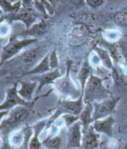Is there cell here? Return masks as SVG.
Listing matches in <instances>:
<instances>
[{
    "label": "cell",
    "mask_w": 127,
    "mask_h": 149,
    "mask_svg": "<svg viewBox=\"0 0 127 149\" xmlns=\"http://www.w3.org/2000/svg\"><path fill=\"white\" fill-rule=\"evenodd\" d=\"M105 78L92 74L85 84L83 99L84 104L99 103L111 97V94L103 84Z\"/></svg>",
    "instance_id": "obj_1"
},
{
    "label": "cell",
    "mask_w": 127,
    "mask_h": 149,
    "mask_svg": "<svg viewBox=\"0 0 127 149\" xmlns=\"http://www.w3.org/2000/svg\"><path fill=\"white\" fill-rule=\"evenodd\" d=\"M35 102H31L26 105L17 106L9 111V113L4 118L0 125V131L4 134H10L14 130L19 127L30 116Z\"/></svg>",
    "instance_id": "obj_2"
},
{
    "label": "cell",
    "mask_w": 127,
    "mask_h": 149,
    "mask_svg": "<svg viewBox=\"0 0 127 149\" xmlns=\"http://www.w3.org/2000/svg\"><path fill=\"white\" fill-rule=\"evenodd\" d=\"M71 61H68L67 70L64 76L58 78L53 83V90L64 100H76L82 96V91L78 88L71 78Z\"/></svg>",
    "instance_id": "obj_3"
},
{
    "label": "cell",
    "mask_w": 127,
    "mask_h": 149,
    "mask_svg": "<svg viewBox=\"0 0 127 149\" xmlns=\"http://www.w3.org/2000/svg\"><path fill=\"white\" fill-rule=\"evenodd\" d=\"M83 95L76 100H64L61 99L58 103L56 110L53 113L51 117L48 118V123L44 131H48L54 121L63 114H71L75 116H80L81 112L84 107Z\"/></svg>",
    "instance_id": "obj_4"
},
{
    "label": "cell",
    "mask_w": 127,
    "mask_h": 149,
    "mask_svg": "<svg viewBox=\"0 0 127 149\" xmlns=\"http://www.w3.org/2000/svg\"><path fill=\"white\" fill-rule=\"evenodd\" d=\"M37 40H38L34 38L19 39L17 37H11L9 42L5 46L2 47L1 58H0V65H2L7 61L15 57L24 48L32 43H35Z\"/></svg>",
    "instance_id": "obj_5"
},
{
    "label": "cell",
    "mask_w": 127,
    "mask_h": 149,
    "mask_svg": "<svg viewBox=\"0 0 127 149\" xmlns=\"http://www.w3.org/2000/svg\"><path fill=\"white\" fill-rule=\"evenodd\" d=\"M42 19L45 18L35 9L33 1H22V8L15 15L14 21H21L27 30Z\"/></svg>",
    "instance_id": "obj_6"
},
{
    "label": "cell",
    "mask_w": 127,
    "mask_h": 149,
    "mask_svg": "<svg viewBox=\"0 0 127 149\" xmlns=\"http://www.w3.org/2000/svg\"><path fill=\"white\" fill-rule=\"evenodd\" d=\"M120 100V97H110L99 103H94L93 118L94 121L103 119L112 115L115 110L117 104Z\"/></svg>",
    "instance_id": "obj_7"
},
{
    "label": "cell",
    "mask_w": 127,
    "mask_h": 149,
    "mask_svg": "<svg viewBox=\"0 0 127 149\" xmlns=\"http://www.w3.org/2000/svg\"><path fill=\"white\" fill-rule=\"evenodd\" d=\"M28 104L18 95V84H15L13 86L7 90L5 100L3 103L0 104V111H10L17 106L26 105Z\"/></svg>",
    "instance_id": "obj_8"
},
{
    "label": "cell",
    "mask_w": 127,
    "mask_h": 149,
    "mask_svg": "<svg viewBox=\"0 0 127 149\" xmlns=\"http://www.w3.org/2000/svg\"><path fill=\"white\" fill-rule=\"evenodd\" d=\"M82 134V125L79 120L67 129L66 136L67 149L81 148Z\"/></svg>",
    "instance_id": "obj_9"
},
{
    "label": "cell",
    "mask_w": 127,
    "mask_h": 149,
    "mask_svg": "<svg viewBox=\"0 0 127 149\" xmlns=\"http://www.w3.org/2000/svg\"><path fill=\"white\" fill-rule=\"evenodd\" d=\"M89 32L82 24L74 26L68 34V42L72 46H80L87 41Z\"/></svg>",
    "instance_id": "obj_10"
},
{
    "label": "cell",
    "mask_w": 127,
    "mask_h": 149,
    "mask_svg": "<svg viewBox=\"0 0 127 149\" xmlns=\"http://www.w3.org/2000/svg\"><path fill=\"white\" fill-rule=\"evenodd\" d=\"M81 148L82 149H99L100 146V134L94 130L93 126H90L85 131L82 132Z\"/></svg>",
    "instance_id": "obj_11"
},
{
    "label": "cell",
    "mask_w": 127,
    "mask_h": 149,
    "mask_svg": "<svg viewBox=\"0 0 127 149\" xmlns=\"http://www.w3.org/2000/svg\"><path fill=\"white\" fill-rule=\"evenodd\" d=\"M115 123V118L112 115L103 118L96 120L93 123L92 126L94 130L99 134H105L106 137L112 138L114 135V124Z\"/></svg>",
    "instance_id": "obj_12"
},
{
    "label": "cell",
    "mask_w": 127,
    "mask_h": 149,
    "mask_svg": "<svg viewBox=\"0 0 127 149\" xmlns=\"http://www.w3.org/2000/svg\"><path fill=\"white\" fill-rule=\"evenodd\" d=\"M48 29H49L48 21H47V19H42L39 22L34 24L30 29L18 34V36L22 37L23 38H28L27 37H30V38L38 40L40 37L44 36L48 32Z\"/></svg>",
    "instance_id": "obj_13"
},
{
    "label": "cell",
    "mask_w": 127,
    "mask_h": 149,
    "mask_svg": "<svg viewBox=\"0 0 127 149\" xmlns=\"http://www.w3.org/2000/svg\"><path fill=\"white\" fill-rule=\"evenodd\" d=\"M61 76H62V74H61L59 68H57L54 70H51L48 72L44 73V74L33 75L30 81H37L38 84H40L39 86L37 89V92L39 93L45 85L53 84V83Z\"/></svg>",
    "instance_id": "obj_14"
},
{
    "label": "cell",
    "mask_w": 127,
    "mask_h": 149,
    "mask_svg": "<svg viewBox=\"0 0 127 149\" xmlns=\"http://www.w3.org/2000/svg\"><path fill=\"white\" fill-rule=\"evenodd\" d=\"M47 123H48V118L45 119H42L41 121H37L35 123L32 127L33 129V135L31 137V140L28 144V149H42V142L40 140L39 137L44 131L47 126Z\"/></svg>",
    "instance_id": "obj_15"
},
{
    "label": "cell",
    "mask_w": 127,
    "mask_h": 149,
    "mask_svg": "<svg viewBox=\"0 0 127 149\" xmlns=\"http://www.w3.org/2000/svg\"><path fill=\"white\" fill-rule=\"evenodd\" d=\"M21 88L18 89V94L26 102H33V95L37 87L38 83L33 81H20Z\"/></svg>",
    "instance_id": "obj_16"
},
{
    "label": "cell",
    "mask_w": 127,
    "mask_h": 149,
    "mask_svg": "<svg viewBox=\"0 0 127 149\" xmlns=\"http://www.w3.org/2000/svg\"><path fill=\"white\" fill-rule=\"evenodd\" d=\"M92 68L91 64H90L89 61H88V57L84 59L83 62L81 64V67H80L79 70L77 74V79L79 81L80 85H81V89L82 91V95L83 93L84 88H85V84H86L87 81L89 79L92 73Z\"/></svg>",
    "instance_id": "obj_17"
},
{
    "label": "cell",
    "mask_w": 127,
    "mask_h": 149,
    "mask_svg": "<svg viewBox=\"0 0 127 149\" xmlns=\"http://www.w3.org/2000/svg\"><path fill=\"white\" fill-rule=\"evenodd\" d=\"M93 112H94V106L91 104H86L84 105L83 109L79 116V120L82 125V132L85 131L88 129L90 126L94 122L93 118Z\"/></svg>",
    "instance_id": "obj_18"
},
{
    "label": "cell",
    "mask_w": 127,
    "mask_h": 149,
    "mask_svg": "<svg viewBox=\"0 0 127 149\" xmlns=\"http://www.w3.org/2000/svg\"><path fill=\"white\" fill-rule=\"evenodd\" d=\"M50 71H51V69L49 63V54H48L42 58L40 62L37 65L27 71L26 72L22 74V75L23 76L24 75H37V74H44V73H46Z\"/></svg>",
    "instance_id": "obj_19"
},
{
    "label": "cell",
    "mask_w": 127,
    "mask_h": 149,
    "mask_svg": "<svg viewBox=\"0 0 127 149\" xmlns=\"http://www.w3.org/2000/svg\"><path fill=\"white\" fill-rule=\"evenodd\" d=\"M39 49L32 48L25 51L19 56V61L25 65H31L37 61L39 56Z\"/></svg>",
    "instance_id": "obj_20"
},
{
    "label": "cell",
    "mask_w": 127,
    "mask_h": 149,
    "mask_svg": "<svg viewBox=\"0 0 127 149\" xmlns=\"http://www.w3.org/2000/svg\"><path fill=\"white\" fill-rule=\"evenodd\" d=\"M94 51L96 53L98 56L100 58L101 63L105 68L110 70H112L114 68L115 65L112 62V57H111L110 54L108 52V50L105 49V48H99V47H95Z\"/></svg>",
    "instance_id": "obj_21"
},
{
    "label": "cell",
    "mask_w": 127,
    "mask_h": 149,
    "mask_svg": "<svg viewBox=\"0 0 127 149\" xmlns=\"http://www.w3.org/2000/svg\"><path fill=\"white\" fill-rule=\"evenodd\" d=\"M42 147L46 149H61L63 144V139L60 133L55 136L45 137L42 142Z\"/></svg>",
    "instance_id": "obj_22"
},
{
    "label": "cell",
    "mask_w": 127,
    "mask_h": 149,
    "mask_svg": "<svg viewBox=\"0 0 127 149\" xmlns=\"http://www.w3.org/2000/svg\"><path fill=\"white\" fill-rule=\"evenodd\" d=\"M24 143V132L23 130H15L9 134L8 143L12 148H21Z\"/></svg>",
    "instance_id": "obj_23"
},
{
    "label": "cell",
    "mask_w": 127,
    "mask_h": 149,
    "mask_svg": "<svg viewBox=\"0 0 127 149\" xmlns=\"http://www.w3.org/2000/svg\"><path fill=\"white\" fill-rule=\"evenodd\" d=\"M104 39L108 43H115L121 37V34L118 30L108 29L102 32Z\"/></svg>",
    "instance_id": "obj_24"
},
{
    "label": "cell",
    "mask_w": 127,
    "mask_h": 149,
    "mask_svg": "<svg viewBox=\"0 0 127 149\" xmlns=\"http://www.w3.org/2000/svg\"><path fill=\"white\" fill-rule=\"evenodd\" d=\"M112 76L114 80V82L118 85H124L126 83L125 76L123 73L121 69H118L114 67V68L112 70Z\"/></svg>",
    "instance_id": "obj_25"
},
{
    "label": "cell",
    "mask_w": 127,
    "mask_h": 149,
    "mask_svg": "<svg viewBox=\"0 0 127 149\" xmlns=\"http://www.w3.org/2000/svg\"><path fill=\"white\" fill-rule=\"evenodd\" d=\"M115 21L120 26H127V10H122L115 15Z\"/></svg>",
    "instance_id": "obj_26"
},
{
    "label": "cell",
    "mask_w": 127,
    "mask_h": 149,
    "mask_svg": "<svg viewBox=\"0 0 127 149\" xmlns=\"http://www.w3.org/2000/svg\"><path fill=\"white\" fill-rule=\"evenodd\" d=\"M49 63L51 70H54L58 68L59 61H58V58L56 48H54L51 52L49 53Z\"/></svg>",
    "instance_id": "obj_27"
},
{
    "label": "cell",
    "mask_w": 127,
    "mask_h": 149,
    "mask_svg": "<svg viewBox=\"0 0 127 149\" xmlns=\"http://www.w3.org/2000/svg\"><path fill=\"white\" fill-rule=\"evenodd\" d=\"M60 117L63 119V121H64L65 124V127L67 129L69 127H71L72 124H75L76 121H79V117L71 115V114H63Z\"/></svg>",
    "instance_id": "obj_28"
},
{
    "label": "cell",
    "mask_w": 127,
    "mask_h": 149,
    "mask_svg": "<svg viewBox=\"0 0 127 149\" xmlns=\"http://www.w3.org/2000/svg\"><path fill=\"white\" fill-rule=\"evenodd\" d=\"M33 5L35 7V9L38 11L40 14H42V16L45 18V19H48L50 17L48 16V13L46 12V10H45V6H44V4L42 2V1H33Z\"/></svg>",
    "instance_id": "obj_29"
},
{
    "label": "cell",
    "mask_w": 127,
    "mask_h": 149,
    "mask_svg": "<svg viewBox=\"0 0 127 149\" xmlns=\"http://www.w3.org/2000/svg\"><path fill=\"white\" fill-rule=\"evenodd\" d=\"M88 61H89L90 64L92 67H99L100 64H102L100 58L95 51L91 52L89 56H88Z\"/></svg>",
    "instance_id": "obj_30"
},
{
    "label": "cell",
    "mask_w": 127,
    "mask_h": 149,
    "mask_svg": "<svg viewBox=\"0 0 127 149\" xmlns=\"http://www.w3.org/2000/svg\"><path fill=\"white\" fill-rule=\"evenodd\" d=\"M10 26L9 24L6 22H2L0 24V38L5 39V37H8L10 33Z\"/></svg>",
    "instance_id": "obj_31"
},
{
    "label": "cell",
    "mask_w": 127,
    "mask_h": 149,
    "mask_svg": "<svg viewBox=\"0 0 127 149\" xmlns=\"http://www.w3.org/2000/svg\"><path fill=\"white\" fill-rule=\"evenodd\" d=\"M105 2H106V1H103V0H87L86 1L87 5L91 7V8H94V9L102 6L103 5H105Z\"/></svg>",
    "instance_id": "obj_32"
},
{
    "label": "cell",
    "mask_w": 127,
    "mask_h": 149,
    "mask_svg": "<svg viewBox=\"0 0 127 149\" xmlns=\"http://www.w3.org/2000/svg\"><path fill=\"white\" fill-rule=\"evenodd\" d=\"M44 4V6H45V10H46V12L48 13V16L51 17L54 14V8L53 7L52 4L51 2H49L48 1H42Z\"/></svg>",
    "instance_id": "obj_33"
},
{
    "label": "cell",
    "mask_w": 127,
    "mask_h": 149,
    "mask_svg": "<svg viewBox=\"0 0 127 149\" xmlns=\"http://www.w3.org/2000/svg\"><path fill=\"white\" fill-rule=\"evenodd\" d=\"M9 113V111H0V125L2 124L4 118L6 117Z\"/></svg>",
    "instance_id": "obj_34"
},
{
    "label": "cell",
    "mask_w": 127,
    "mask_h": 149,
    "mask_svg": "<svg viewBox=\"0 0 127 149\" xmlns=\"http://www.w3.org/2000/svg\"><path fill=\"white\" fill-rule=\"evenodd\" d=\"M2 133H1V131H0V148L2 147Z\"/></svg>",
    "instance_id": "obj_35"
},
{
    "label": "cell",
    "mask_w": 127,
    "mask_h": 149,
    "mask_svg": "<svg viewBox=\"0 0 127 149\" xmlns=\"http://www.w3.org/2000/svg\"><path fill=\"white\" fill-rule=\"evenodd\" d=\"M4 15H5V14H4V12L2 11V10L1 9V8H0V18L3 16Z\"/></svg>",
    "instance_id": "obj_36"
},
{
    "label": "cell",
    "mask_w": 127,
    "mask_h": 149,
    "mask_svg": "<svg viewBox=\"0 0 127 149\" xmlns=\"http://www.w3.org/2000/svg\"><path fill=\"white\" fill-rule=\"evenodd\" d=\"M2 44H0V58H1V53H2Z\"/></svg>",
    "instance_id": "obj_37"
},
{
    "label": "cell",
    "mask_w": 127,
    "mask_h": 149,
    "mask_svg": "<svg viewBox=\"0 0 127 149\" xmlns=\"http://www.w3.org/2000/svg\"><path fill=\"white\" fill-rule=\"evenodd\" d=\"M4 41H5V39H2V38H0V44H2Z\"/></svg>",
    "instance_id": "obj_38"
},
{
    "label": "cell",
    "mask_w": 127,
    "mask_h": 149,
    "mask_svg": "<svg viewBox=\"0 0 127 149\" xmlns=\"http://www.w3.org/2000/svg\"><path fill=\"white\" fill-rule=\"evenodd\" d=\"M42 149H46V148H42Z\"/></svg>",
    "instance_id": "obj_39"
},
{
    "label": "cell",
    "mask_w": 127,
    "mask_h": 149,
    "mask_svg": "<svg viewBox=\"0 0 127 149\" xmlns=\"http://www.w3.org/2000/svg\"><path fill=\"white\" fill-rule=\"evenodd\" d=\"M76 149H82V148H76Z\"/></svg>",
    "instance_id": "obj_40"
},
{
    "label": "cell",
    "mask_w": 127,
    "mask_h": 149,
    "mask_svg": "<svg viewBox=\"0 0 127 149\" xmlns=\"http://www.w3.org/2000/svg\"><path fill=\"white\" fill-rule=\"evenodd\" d=\"M20 149H24V148H20Z\"/></svg>",
    "instance_id": "obj_41"
}]
</instances>
